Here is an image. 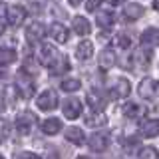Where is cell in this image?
<instances>
[{"label":"cell","instance_id":"5b68a950","mask_svg":"<svg viewBox=\"0 0 159 159\" xmlns=\"http://www.w3.org/2000/svg\"><path fill=\"white\" fill-rule=\"evenodd\" d=\"M139 44H141L143 50H153L159 46V30L157 28H147L141 32V38H139Z\"/></svg>","mask_w":159,"mask_h":159},{"label":"cell","instance_id":"44dd1931","mask_svg":"<svg viewBox=\"0 0 159 159\" xmlns=\"http://www.w3.org/2000/svg\"><path fill=\"white\" fill-rule=\"evenodd\" d=\"M66 139L70 143H74V145H82L84 141V131L80 127H68L66 129Z\"/></svg>","mask_w":159,"mask_h":159},{"label":"cell","instance_id":"ffe728a7","mask_svg":"<svg viewBox=\"0 0 159 159\" xmlns=\"http://www.w3.org/2000/svg\"><path fill=\"white\" fill-rule=\"evenodd\" d=\"M143 113H145V109H143L139 103H133V102H129L123 106V116L125 117H131V119H135V117H141Z\"/></svg>","mask_w":159,"mask_h":159},{"label":"cell","instance_id":"cb8c5ba5","mask_svg":"<svg viewBox=\"0 0 159 159\" xmlns=\"http://www.w3.org/2000/svg\"><path fill=\"white\" fill-rule=\"evenodd\" d=\"M149 60H151V56H149V52L145 54V50H139V52H135V54H133V66L147 68Z\"/></svg>","mask_w":159,"mask_h":159},{"label":"cell","instance_id":"484cf974","mask_svg":"<svg viewBox=\"0 0 159 159\" xmlns=\"http://www.w3.org/2000/svg\"><path fill=\"white\" fill-rule=\"evenodd\" d=\"M106 121H107V117L103 116L102 111H98V113H92V116H86V123L88 125H106Z\"/></svg>","mask_w":159,"mask_h":159},{"label":"cell","instance_id":"d6986e66","mask_svg":"<svg viewBox=\"0 0 159 159\" xmlns=\"http://www.w3.org/2000/svg\"><path fill=\"white\" fill-rule=\"evenodd\" d=\"M96 22H98V26L99 28H103V30H109L116 24V16H113L111 12H98V18H96Z\"/></svg>","mask_w":159,"mask_h":159},{"label":"cell","instance_id":"e575fe53","mask_svg":"<svg viewBox=\"0 0 159 159\" xmlns=\"http://www.w3.org/2000/svg\"><path fill=\"white\" fill-rule=\"evenodd\" d=\"M68 2H70V4H72V6H78V4H80V2H82V0H68Z\"/></svg>","mask_w":159,"mask_h":159},{"label":"cell","instance_id":"74e56055","mask_svg":"<svg viewBox=\"0 0 159 159\" xmlns=\"http://www.w3.org/2000/svg\"><path fill=\"white\" fill-rule=\"evenodd\" d=\"M78 159H92V157H86V155H80Z\"/></svg>","mask_w":159,"mask_h":159},{"label":"cell","instance_id":"f1b7e54d","mask_svg":"<svg viewBox=\"0 0 159 159\" xmlns=\"http://www.w3.org/2000/svg\"><path fill=\"white\" fill-rule=\"evenodd\" d=\"M117 46L121 50H129V48H131V36L125 34V32L117 34Z\"/></svg>","mask_w":159,"mask_h":159},{"label":"cell","instance_id":"7a4b0ae2","mask_svg":"<svg viewBox=\"0 0 159 159\" xmlns=\"http://www.w3.org/2000/svg\"><path fill=\"white\" fill-rule=\"evenodd\" d=\"M109 133L107 131H96V133H92L88 139V145L92 151H98V153H103L106 149L109 147Z\"/></svg>","mask_w":159,"mask_h":159},{"label":"cell","instance_id":"5bb4252c","mask_svg":"<svg viewBox=\"0 0 159 159\" xmlns=\"http://www.w3.org/2000/svg\"><path fill=\"white\" fill-rule=\"evenodd\" d=\"M117 64V54H116V50H111V48H106L102 52V56H99V66H102L103 70H109V68H113Z\"/></svg>","mask_w":159,"mask_h":159},{"label":"cell","instance_id":"f546056e","mask_svg":"<svg viewBox=\"0 0 159 159\" xmlns=\"http://www.w3.org/2000/svg\"><path fill=\"white\" fill-rule=\"evenodd\" d=\"M8 133H10V125H8V121L0 119V143H2L4 139L8 137Z\"/></svg>","mask_w":159,"mask_h":159},{"label":"cell","instance_id":"e0dca14e","mask_svg":"<svg viewBox=\"0 0 159 159\" xmlns=\"http://www.w3.org/2000/svg\"><path fill=\"white\" fill-rule=\"evenodd\" d=\"M60 129H62V121L58 117H48L42 121V131L46 135H56V133H60Z\"/></svg>","mask_w":159,"mask_h":159},{"label":"cell","instance_id":"8992f818","mask_svg":"<svg viewBox=\"0 0 159 159\" xmlns=\"http://www.w3.org/2000/svg\"><path fill=\"white\" fill-rule=\"evenodd\" d=\"M4 14H6L8 22L12 24V26H22L24 20H26V10H24V6H18V4H12V6H8Z\"/></svg>","mask_w":159,"mask_h":159},{"label":"cell","instance_id":"83f0119b","mask_svg":"<svg viewBox=\"0 0 159 159\" xmlns=\"http://www.w3.org/2000/svg\"><path fill=\"white\" fill-rule=\"evenodd\" d=\"M54 56H56V48L50 46V44H42V48H40V58L48 64L50 60H54Z\"/></svg>","mask_w":159,"mask_h":159},{"label":"cell","instance_id":"52a82bcc","mask_svg":"<svg viewBox=\"0 0 159 159\" xmlns=\"http://www.w3.org/2000/svg\"><path fill=\"white\" fill-rule=\"evenodd\" d=\"M129 92H131V86H129V82L125 78H119L113 82L111 89H109V96H111L113 99H123L129 96Z\"/></svg>","mask_w":159,"mask_h":159},{"label":"cell","instance_id":"d6a6232c","mask_svg":"<svg viewBox=\"0 0 159 159\" xmlns=\"http://www.w3.org/2000/svg\"><path fill=\"white\" fill-rule=\"evenodd\" d=\"M106 2L109 4V6H117V4H121L123 0H106Z\"/></svg>","mask_w":159,"mask_h":159},{"label":"cell","instance_id":"836d02e7","mask_svg":"<svg viewBox=\"0 0 159 159\" xmlns=\"http://www.w3.org/2000/svg\"><path fill=\"white\" fill-rule=\"evenodd\" d=\"M4 32H6V24H4V22H2V20H0V36H2V34H4Z\"/></svg>","mask_w":159,"mask_h":159},{"label":"cell","instance_id":"30bf717a","mask_svg":"<svg viewBox=\"0 0 159 159\" xmlns=\"http://www.w3.org/2000/svg\"><path fill=\"white\" fill-rule=\"evenodd\" d=\"M48 68H50V74H54V76H58V74H64L70 70V64H68V58L66 56H54V60H50L48 62Z\"/></svg>","mask_w":159,"mask_h":159},{"label":"cell","instance_id":"d4e9b609","mask_svg":"<svg viewBox=\"0 0 159 159\" xmlns=\"http://www.w3.org/2000/svg\"><path fill=\"white\" fill-rule=\"evenodd\" d=\"M60 88H62L64 92H78V89L82 88V84H80V80H76V78H66L60 84Z\"/></svg>","mask_w":159,"mask_h":159},{"label":"cell","instance_id":"9a60e30c","mask_svg":"<svg viewBox=\"0 0 159 159\" xmlns=\"http://www.w3.org/2000/svg\"><path fill=\"white\" fill-rule=\"evenodd\" d=\"M141 135L143 137H157L159 135V119H145L141 123Z\"/></svg>","mask_w":159,"mask_h":159},{"label":"cell","instance_id":"ac0fdd59","mask_svg":"<svg viewBox=\"0 0 159 159\" xmlns=\"http://www.w3.org/2000/svg\"><path fill=\"white\" fill-rule=\"evenodd\" d=\"M72 28H74V32H76V34H80V36H88V34H89V22H88V18L74 16L72 18Z\"/></svg>","mask_w":159,"mask_h":159},{"label":"cell","instance_id":"277c9868","mask_svg":"<svg viewBox=\"0 0 159 159\" xmlns=\"http://www.w3.org/2000/svg\"><path fill=\"white\" fill-rule=\"evenodd\" d=\"M36 106L42 109V111H52V109H56V106H58L56 92H52V89H44V92L36 98Z\"/></svg>","mask_w":159,"mask_h":159},{"label":"cell","instance_id":"6da1fadb","mask_svg":"<svg viewBox=\"0 0 159 159\" xmlns=\"http://www.w3.org/2000/svg\"><path fill=\"white\" fill-rule=\"evenodd\" d=\"M34 125H36V116H34L32 111L18 113V117H16V131H18V135H28V133L34 129Z\"/></svg>","mask_w":159,"mask_h":159},{"label":"cell","instance_id":"603a6c76","mask_svg":"<svg viewBox=\"0 0 159 159\" xmlns=\"http://www.w3.org/2000/svg\"><path fill=\"white\" fill-rule=\"evenodd\" d=\"M38 60L36 58H32V56H28L26 60H24V66H22V72L24 74H28V76H36L38 74Z\"/></svg>","mask_w":159,"mask_h":159},{"label":"cell","instance_id":"4fadbf2b","mask_svg":"<svg viewBox=\"0 0 159 159\" xmlns=\"http://www.w3.org/2000/svg\"><path fill=\"white\" fill-rule=\"evenodd\" d=\"M92 56H93V44L89 42V40H82L76 48V58L82 60V62H86V60H89Z\"/></svg>","mask_w":159,"mask_h":159},{"label":"cell","instance_id":"3957f363","mask_svg":"<svg viewBox=\"0 0 159 159\" xmlns=\"http://www.w3.org/2000/svg\"><path fill=\"white\" fill-rule=\"evenodd\" d=\"M137 92H139V96L143 99H155L159 96V84L155 80H151V78H143L141 82H139Z\"/></svg>","mask_w":159,"mask_h":159},{"label":"cell","instance_id":"7402d4cb","mask_svg":"<svg viewBox=\"0 0 159 159\" xmlns=\"http://www.w3.org/2000/svg\"><path fill=\"white\" fill-rule=\"evenodd\" d=\"M16 60V50L12 48H0V66H8Z\"/></svg>","mask_w":159,"mask_h":159},{"label":"cell","instance_id":"4dcf8cb0","mask_svg":"<svg viewBox=\"0 0 159 159\" xmlns=\"http://www.w3.org/2000/svg\"><path fill=\"white\" fill-rule=\"evenodd\" d=\"M14 159H42V157L36 155V153H30V151H20L14 155Z\"/></svg>","mask_w":159,"mask_h":159},{"label":"cell","instance_id":"ab89813d","mask_svg":"<svg viewBox=\"0 0 159 159\" xmlns=\"http://www.w3.org/2000/svg\"><path fill=\"white\" fill-rule=\"evenodd\" d=\"M0 159H4V157H2V155H0Z\"/></svg>","mask_w":159,"mask_h":159},{"label":"cell","instance_id":"1f68e13d","mask_svg":"<svg viewBox=\"0 0 159 159\" xmlns=\"http://www.w3.org/2000/svg\"><path fill=\"white\" fill-rule=\"evenodd\" d=\"M99 2H102V0H88V2H86V8H88V12H96V10H98V6H99Z\"/></svg>","mask_w":159,"mask_h":159},{"label":"cell","instance_id":"ba28073f","mask_svg":"<svg viewBox=\"0 0 159 159\" xmlns=\"http://www.w3.org/2000/svg\"><path fill=\"white\" fill-rule=\"evenodd\" d=\"M64 116L68 119H78L82 116V102L78 98H68L64 103Z\"/></svg>","mask_w":159,"mask_h":159},{"label":"cell","instance_id":"d590c367","mask_svg":"<svg viewBox=\"0 0 159 159\" xmlns=\"http://www.w3.org/2000/svg\"><path fill=\"white\" fill-rule=\"evenodd\" d=\"M153 8H155L157 12H159V0H153Z\"/></svg>","mask_w":159,"mask_h":159},{"label":"cell","instance_id":"2e32d148","mask_svg":"<svg viewBox=\"0 0 159 159\" xmlns=\"http://www.w3.org/2000/svg\"><path fill=\"white\" fill-rule=\"evenodd\" d=\"M88 103L92 106L93 111H102L103 107H106V98H103V93L102 92H89L88 93Z\"/></svg>","mask_w":159,"mask_h":159},{"label":"cell","instance_id":"7c38bea8","mask_svg":"<svg viewBox=\"0 0 159 159\" xmlns=\"http://www.w3.org/2000/svg\"><path fill=\"white\" fill-rule=\"evenodd\" d=\"M50 36L56 40L58 44H66V42H68V38H70V32H68V28L64 26V24L54 22L52 26H50Z\"/></svg>","mask_w":159,"mask_h":159},{"label":"cell","instance_id":"4316f807","mask_svg":"<svg viewBox=\"0 0 159 159\" xmlns=\"http://www.w3.org/2000/svg\"><path fill=\"white\" fill-rule=\"evenodd\" d=\"M137 155H139V159H159V151L151 145H145V147L139 149Z\"/></svg>","mask_w":159,"mask_h":159},{"label":"cell","instance_id":"8d00e7d4","mask_svg":"<svg viewBox=\"0 0 159 159\" xmlns=\"http://www.w3.org/2000/svg\"><path fill=\"white\" fill-rule=\"evenodd\" d=\"M2 109H4V99L0 98V111H2Z\"/></svg>","mask_w":159,"mask_h":159},{"label":"cell","instance_id":"8fae6325","mask_svg":"<svg viewBox=\"0 0 159 159\" xmlns=\"http://www.w3.org/2000/svg\"><path fill=\"white\" fill-rule=\"evenodd\" d=\"M143 6L141 4H137V2H129L125 8H123V18L127 20V22H135V20H139L143 16Z\"/></svg>","mask_w":159,"mask_h":159},{"label":"cell","instance_id":"9c48e42d","mask_svg":"<svg viewBox=\"0 0 159 159\" xmlns=\"http://www.w3.org/2000/svg\"><path fill=\"white\" fill-rule=\"evenodd\" d=\"M44 36H46V28H44V24L42 22H32L30 26L26 28V38H28V42H42Z\"/></svg>","mask_w":159,"mask_h":159},{"label":"cell","instance_id":"f35d334b","mask_svg":"<svg viewBox=\"0 0 159 159\" xmlns=\"http://www.w3.org/2000/svg\"><path fill=\"white\" fill-rule=\"evenodd\" d=\"M4 78V72H0V80H2Z\"/></svg>","mask_w":159,"mask_h":159}]
</instances>
